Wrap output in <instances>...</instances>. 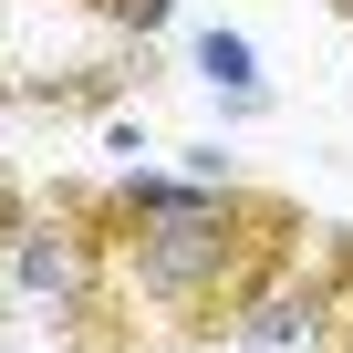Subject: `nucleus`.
<instances>
[{"mask_svg": "<svg viewBox=\"0 0 353 353\" xmlns=\"http://www.w3.org/2000/svg\"><path fill=\"white\" fill-rule=\"evenodd\" d=\"M0 219H11V301L73 343V353H156L114 291V239L94 219V188H21L11 176V198H0Z\"/></svg>", "mask_w": 353, "mask_h": 353, "instance_id": "f257e3e1", "label": "nucleus"}, {"mask_svg": "<svg viewBox=\"0 0 353 353\" xmlns=\"http://www.w3.org/2000/svg\"><path fill=\"white\" fill-rule=\"evenodd\" d=\"M332 11H343V21H353V0H332Z\"/></svg>", "mask_w": 353, "mask_h": 353, "instance_id": "0eeeda50", "label": "nucleus"}, {"mask_svg": "<svg viewBox=\"0 0 353 353\" xmlns=\"http://www.w3.org/2000/svg\"><path fill=\"white\" fill-rule=\"evenodd\" d=\"M322 260L343 281V322H332V353H353V229H322Z\"/></svg>", "mask_w": 353, "mask_h": 353, "instance_id": "39448f33", "label": "nucleus"}, {"mask_svg": "<svg viewBox=\"0 0 353 353\" xmlns=\"http://www.w3.org/2000/svg\"><path fill=\"white\" fill-rule=\"evenodd\" d=\"M83 11H104L114 32H135V42H156V32H166V11H176V0H83Z\"/></svg>", "mask_w": 353, "mask_h": 353, "instance_id": "423d86ee", "label": "nucleus"}, {"mask_svg": "<svg viewBox=\"0 0 353 353\" xmlns=\"http://www.w3.org/2000/svg\"><path fill=\"white\" fill-rule=\"evenodd\" d=\"M332 322H343V281H332V260H322V229L291 250V260H270L260 281H250V301L229 312V353H332Z\"/></svg>", "mask_w": 353, "mask_h": 353, "instance_id": "f03ea898", "label": "nucleus"}, {"mask_svg": "<svg viewBox=\"0 0 353 353\" xmlns=\"http://www.w3.org/2000/svg\"><path fill=\"white\" fill-rule=\"evenodd\" d=\"M188 63H198V83H208V94H229V114H260V52H250V32L208 21Z\"/></svg>", "mask_w": 353, "mask_h": 353, "instance_id": "7ed1b4c3", "label": "nucleus"}, {"mask_svg": "<svg viewBox=\"0 0 353 353\" xmlns=\"http://www.w3.org/2000/svg\"><path fill=\"white\" fill-rule=\"evenodd\" d=\"M114 94H125V63H83L73 83H21V104H32V114H104Z\"/></svg>", "mask_w": 353, "mask_h": 353, "instance_id": "20e7f679", "label": "nucleus"}]
</instances>
